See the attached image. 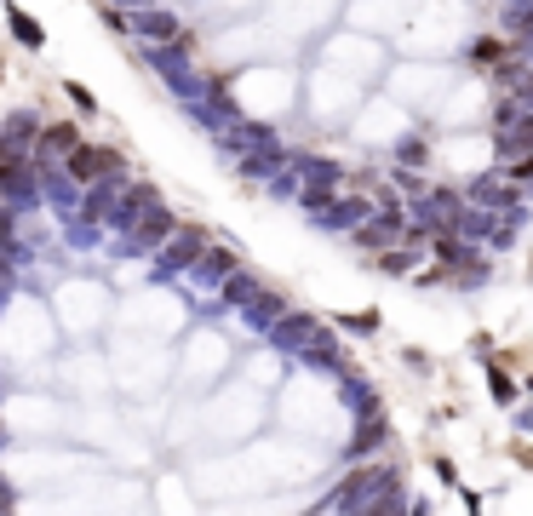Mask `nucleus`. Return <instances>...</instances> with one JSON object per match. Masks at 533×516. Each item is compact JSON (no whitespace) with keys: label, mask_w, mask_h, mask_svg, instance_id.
Returning <instances> with one entry per match:
<instances>
[{"label":"nucleus","mask_w":533,"mask_h":516,"mask_svg":"<svg viewBox=\"0 0 533 516\" xmlns=\"http://www.w3.org/2000/svg\"><path fill=\"white\" fill-rule=\"evenodd\" d=\"M270 339L281 344L287 356H304V362H321V367H333L339 362V350H333V333L316 321V316H276V327H270Z\"/></svg>","instance_id":"nucleus-1"},{"label":"nucleus","mask_w":533,"mask_h":516,"mask_svg":"<svg viewBox=\"0 0 533 516\" xmlns=\"http://www.w3.org/2000/svg\"><path fill=\"white\" fill-rule=\"evenodd\" d=\"M121 172V149H109V144H75L64 155V178L69 184H104V178H115Z\"/></svg>","instance_id":"nucleus-2"},{"label":"nucleus","mask_w":533,"mask_h":516,"mask_svg":"<svg viewBox=\"0 0 533 516\" xmlns=\"http://www.w3.org/2000/svg\"><path fill=\"white\" fill-rule=\"evenodd\" d=\"M407 236V213L402 201H384V207H373L362 224H356V247H373V253H390Z\"/></svg>","instance_id":"nucleus-3"},{"label":"nucleus","mask_w":533,"mask_h":516,"mask_svg":"<svg viewBox=\"0 0 533 516\" xmlns=\"http://www.w3.org/2000/svg\"><path fill=\"white\" fill-rule=\"evenodd\" d=\"M390 482H396V471H384V465H362V471L344 476V488L327 499V511H356V505H367V511H373V499H379Z\"/></svg>","instance_id":"nucleus-4"},{"label":"nucleus","mask_w":533,"mask_h":516,"mask_svg":"<svg viewBox=\"0 0 533 516\" xmlns=\"http://www.w3.org/2000/svg\"><path fill=\"white\" fill-rule=\"evenodd\" d=\"M201 247H207V230H201V224H178V230H172V241H161L155 276H167V270H190V264L201 258Z\"/></svg>","instance_id":"nucleus-5"},{"label":"nucleus","mask_w":533,"mask_h":516,"mask_svg":"<svg viewBox=\"0 0 533 516\" xmlns=\"http://www.w3.org/2000/svg\"><path fill=\"white\" fill-rule=\"evenodd\" d=\"M81 144V132H75V121H58V127H41V138H35V155L46 167H64V155Z\"/></svg>","instance_id":"nucleus-6"},{"label":"nucleus","mask_w":533,"mask_h":516,"mask_svg":"<svg viewBox=\"0 0 533 516\" xmlns=\"http://www.w3.org/2000/svg\"><path fill=\"white\" fill-rule=\"evenodd\" d=\"M172 230H178V218H172V213H167V207H161V201H155V207H149V213H144V218H138V224H132V230H127V236H132V241H138V247H161V241H167V236H172Z\"/></svg>","instance_id":"nucleus-7"},{"label":"nucleus","mask_w":533,"mask_h":516,"mask_svg":"<svg viewBox=\"0 0 533 516\" xmlns=\"http://www.w3.org/2000/svg\"><path fill=\"white\" fill-rule=\"evenodd\" d=\"M430 253H436V264H442V270H482V264H476V247L459 241V236H447V230L430 241Z\"/></svg>","instance_id":"nucleus-8"},{"label":"nucleus","mask_w":533,"mask_h":516,"mask_svg":"<svg viewBox=\"0 0 533 516\" xmlns=\"http://www.w3.org/2000/svg\"><path fill=\"white\" fill-rule=\"evenodd\" d=\"M132 29H138L144 41H155V46H172V41H178V18L161 12V6H144V12L132 18Z\"/></svg>","instance_id":"nucleus-9"},{"label":"nucleus","mask_w":533,"mask_h":516,"mask_svg":"<svg viewBox=\"0 0 533 516\" xmlns=\"http://www.w3.org/2000/svg\"><path fill=\"white\" fill-rule=\"evenodd\" d=\"M276 172H281V149L270 138H258V144L241 155V178H276Z\"/></svg>","instance_id":"nucleus-10"},{"label":"nucleus","mask_w":533,"mask_h":516,"mask_svg":"<svg viewBox=\"0 0 533 516\" xmlns=\"http://www.w3.org/2000/svg\"><path fill=\"white\" fill-rule=\"evenodd\" d=\"M190 270H195L201 281H218V287H224V276H235V253H224V247H212V241H207Z\"/></svg>","instance_id":"nucleus-11"},{"label":"nucleus","mask_w":533,"mask_h":516,"mask_svg":"<svg viewBox=\"0 0 533 516\" xmlns=\"http://www.w3.org/2000/svg\"><path fill=\"white\" fill-rule=\"evenodd\" d=\"M425 218H430V224H442V230H459V218H465V201L453 195V190H430V201H425Z\"/></svg>","instance_id":"nucleus-12"},{"label":"nucleus","mask_w":533,"mask_h":516,"mask_svg":"<svg viewBox=\"0 0 533 516\" xmlns=\"http://www.w3.org/2000/svg\"><path fill=\"white\" fill-rule=\"evenodd\" d=\"M367 213H373V201H362V195H333V207H327L321 218H327V224H344V230H356Z\"/></svg>","instance_id":"nucleus-13"},{"label":"nucleus","mask_w":533,"mask_h":516,"mask_svg":"<svg viewBox=\"0 0 533 516\" xmlns=\"http://www.w3.org/2000/svg\"><path fill=\"white\" fill-rule=\"evenodd\" d=\"M241 316H247V327H276V316H287V304H281V293L264 287L253 304H241Z\"/></svg>","instance_id":"nucleus-14"},{"label":"nucleus","mask_w":533,"mask_h":516,"mask_svg":"<svg viewBox=\"0 0 533 516\" xmlns=\"http://www.w3.org/2000/svg\"><path fill=\"white\" fill-rule=\"evenodd\" d=\"M258 281L253 276H247V270H235V276H224V304H235V310H241V304H253L258 299Z\"/></svg>","instance_id":"nucleus-15"},{"label":"nucleus","mask_w":533,"mask_h":516,"mask_svg":"<svg viewBox=\"0 0 533 516\" xmlns=\"http://www.w3.org/2000/svg\"><path fill=\"white\" fill-rule=\"evenodd\" d=\"M379 442H384V419H379V413H373V408H367V419H362V430H356V436H350V453H373V448H379Z\"/></svg>","instance_id":"nucleus-16"},{"label":"nucleus","mask_w":533,"mask_h":516,"mask_svg":"<svg viewBox=\"0 0 533 516\" xmlns=\"http://www.w3.org/2000/svg\"><path fill=\"white\" fill-rule=\"evenodd\" d=\"M6 23H12V35H18L23 46H41V41H46V29H41L35 18H29V12H18V6L6 12Z\"/></svg>","instance_id":"nucleus-17"},{"label":"nucleus","mask_w":533,"mask_h":516,"mask_svg":"<svg viewBox=\"0 0 533 516\" xmlns=\"http://www.w3.org/2000/svg\"><path fill=\"white\" fill-rule=\"evenodd\" d=\"M470 195H476V201H499V207H516V195H510V190H499L493 178H476V184H470Z\"/></svg>","instance_id":"nucleus-18"},{"label":"nucleus","mask_w":533,"mask_h":516,"mask_svg":"<svg viewBox=\"0 0 533 516\" xmlns=\"http://www.w3.org/2000/svg\"><path fill=\"white\" fill-rule=\"evenodd\" d=\"M379 270H390V276L413 270V253H396V247H390V253H379Z\"/></svg>","instance_id":"nucleus-19"},{"label":"nucleus","mask_w":533,"mask_h":516,"mask_svg":"<svg viewBox=\"0 0 533 516\" xmlns=\"http://www.w3.org/2000/svg\"><path fill=\"white\" fill-rule=\"evenodd\" d=\"M516 41L533 46V6H516Z\"/></svg>","instance_id":"nucleus-20"},{"label":"nucleus","mask_w":533,"mask_h":516,"mask_svg":"<svg viewBox=\"0 0 533 516\" xmlns=\"http://www.w3.org/2000/svg\"><path fill=\"white\" fill-rule=\"evenodd\" d=\"M493 402H499V408H510V402H516V385L505 379V373H493Z\"/></svg>","instance_id":"nucleus-21"},{"label":"nucleus","mask_w":533,"mask_h":516,"mask_svg":"<svg viewBox=\"0 0 533 516\" xmlns=\"http://www.w3.org/2000/svg\"><path fill=\"white\" fill-rule=\"evenodd\" d=\"M104 23L115 29V35H127V29H132V12H115V6H109V12H104Z\"/></svg>","instance_id":"nucleus-22"},{"label":"nucleus","mask_w":533,"mask_h":516,"mask_svg":"<svg viewBox=\"0 0 533 516\" xmlns=\"http://www.w3.org/2000/svg\"><path fill=\"white\" fill-rule=\"evenodd\" d=\"M510 178H516V184H533V149H528V155H522V161H516V167H510Z\"/></svg>","instance_id":"nucleus-23"},{"label":"nucleus","mask_w":533,"mask_h":516,"mask_svg":"<svg viewBox=\"0 0 533 516\" xmlns=\"http://www.w3.org/2000/svg\"><path fill=\"white\" fill-rule=\"evenodd\" d=\"M476 64H499V41H476Z\"/></svg>","instance_id":"nucleus-24"},{"label":"nucleus","mask_w":533,"mask_h":516,"mask_svg":"<svg viewBox=\"0 0 533 516\" xmlns=\"http://www.w3.org/2000/svg\"><path fill=\"white\" fill-rule=\"evenodd\" d=\"M0 511H12V493L6 488H0Z\"/></svg>","instance_id":"nucleus-25"},{"label":"nucleus","mask_w":533,"mask_h":516,"mask_svg":"<svg viewBox=\"0 0 533 516\" xmlns=\"http://www.w3.org/2000/svg\"><path fill=\"white\" fill-rule=\"evenodd\" d=\"M0 276H6V258H0Z\"/></svg>","instance_id":"nucleus-26"}]
</instances>
